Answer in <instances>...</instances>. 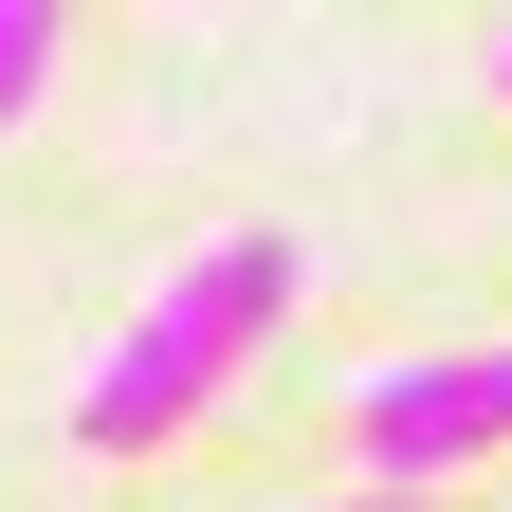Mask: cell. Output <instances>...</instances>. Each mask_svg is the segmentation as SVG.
I'll return each instance as SVG.
<instances>
[{
	"label": "cell",
	"mask_w": 512,
	"mask_h": 512,
	"mask_svg": "<svg viewBox=\"0 0 512 512\" xmlns=\"http://www.w3.org/2000/svg\"><path fill=\"white\" fill-rule=\"evenodd\" d=\"M275 311H293V238H220L202 275H165V293H147V330L92 366L74 439H92V458H147V439H183V421H202V384H220L256 330H275Z\"/></svg>",
	"instance_id": "obj_1"
},
{
	"label": "cell",
	"mask_w": 512,
	"mask_h": 512,
	"mask_svg": "<svg viewBox=\"0 0 512 512\" xmlns=\"http://www.w3.org/2000/svg\"><path fill=\"white\" fill-rule=\"evenodd\" d=\"M476 439H512V348L421 366V384H366V476H439V458H476Z\"/></svg>",
	"instance_id": "obj_2"
},
{
	"label": "cell",
	"mask_w": 512,
	"mask_h": 512,
	"mask_svg": "<svg viewBox=\"0 0 512 512\" xmlns=\"http://www.w3.org/2000/svg\"><path fill=\"white\" fill-rule=\"evenodd\" d=\"M37 74H55V19H37V0H0V128L37 110Z\"/></svg>",
	"instance_id": "obj_3"
},
{
	"label": "cell",
	"mask_w": 512,
	"mask_h": 512,
	"mask_svg": "<svg viewBox=\"0 0 512 512\" xmlns=\"http://www.w3.org/2000/svg\"><path fill=\"white\" fill-rule=\"evenodd\" d=\"M348 512H421V494H348Z\"/></svg>",
	"instance_id": "obj_4"
}]
</instances>
